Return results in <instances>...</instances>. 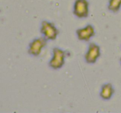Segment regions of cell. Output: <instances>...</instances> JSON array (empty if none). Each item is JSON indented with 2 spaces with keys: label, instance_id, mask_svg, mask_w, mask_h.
I'll return each instance as SVG.
<instances>
[{
  "label": "cell",
  "instance_id": "obj_1",
  "mask_svg": "<svg viewBox=\"0 0 121 113\" xmlns=\"http://www.w3.org/2000/svg\"><path fill=\"white\" fill-rule=\"evenodd\" d=\"M53 56L50 61L49 65L51 68L57 69L61 68L65 64L66 54L63 50L59 48H54L53 49Z\"/></svg>",
  "mask_w": 121,
  "mask_h": 113
},
{
  "label": "cell",
  "instance_id": "obj_2",
  "mask_svg": "<svg viewBox=\"0 0 121 113\" xmlns=\"http://www.w3.org/2000/svg\"><path fill=\"white\" fill-rule=\"evenodd\" d=\"M89 4L87 0H76L74 2L73 13L79 18H85L89 15Z\"/></svg>",
  "mask_w": 121,
  "mask_h": 113
},
{
  "label": "cell",
  "instance_id": "obj_3",
  "mask_svg": "<svg viewBox=\"0 0 121 113\" xmlns=\"http://www.w3.org/2000/svg\"><path fill=\"white\" fill-rule=\"evenodd\" d=\"M41 32L47 40H54L56 39L59 31L53 24L47 21H43L41 23Z\"/></svg>",
  "mask_w": 121,
  "mask_h": 113
},
{
  "label": "cell",
  "instance_id": "obj_4",
  "mask_svg": "<svg viewBox=\"0 0 121 113\" xmlns=\"http://www.w3.org/2000/svg\"><path fill=\"white\" fill-rule=\"evenodd\" d=\"M46 45H47V39L45 38H39L35 39L30 44L28 48V53L33 56H39Z\"/></svg>",
  "mask_w": 121,
  "mask_h": 113
},
{
  "label": "cell",
  "instance_id": "obj_5",
  "mask_svg": "<svg viewBox=\"0 0 121 113\" xmlns=\"http://www.w3.org/2000/svg\"><path fill=\"white\" fill-rule=\"evenodd\" d=\"M100 55V49L99 45L95 43H91L88 50L85 55L86 62L89 64H94Z\"/></svg>",
  "mask_w": 121,
  "mask_h": 113
},
{
  "label": "cell",
  "instance_id": "obj_6",
  "mask_svg": "<svg viewBox=\"0 0 121 113\" xmlns=\"http://www.w3.org/2000/svg\"><path fill=\"white\" fill-rule=\"evenodd\" d=\"M76 34L79 40L81 41H89L95 34L94 27L92 25H87L83 28L78 29Z\"/></svg>",
  "mask_w": 121,
  "mask_h": 113
},
{
  "label": "cell",
  "instance_id": "obj_7",
  "mask_svg": "<svg viewBox=\"0 0 121 113\" xmlns=\"http://www.w3.org/2000/svg\"><path fill=\"white\" fill-rule=\"evenodd\" d=\"M114 92L113 86L110 83L105 84L102 86L100 91V97L104 100H109L112 97Z\"/></svg>",
  "mask_w": 121,
  "mask_h": 113
},
{
  "label": "cell",
  "instance_id": "obj_8",
  "mask_svg": "<svg viewBox=\"0 0 121 113\" xmlns=\"http://www.w3.org/2000/svg\"><path fill=\"white\" fill-rule=\"evenodd\" d=\"M121 5V0H110L109 2L108 8L110 11L116 12L120 8Z\"/></svg>",
  "mask_w": 121,
  "mask_h": 113
}]
</instances>
